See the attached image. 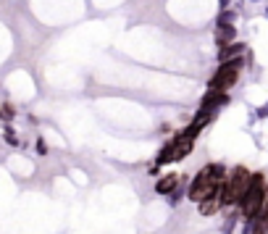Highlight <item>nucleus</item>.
<instances>
[{
	"mask_svg": "<svg viewBox=\"0 0 268 234\" xmlns=\"http://www.w3.org/2000/svg\"><path fill=\"white\" fill-rule=\"evenodd\" d=\"M221 103H226V95L224 92H208V95H205L203 97V108L205 111H213V105H221Z\"/></svg>",
	"mask_w": 268,
	"mask_h": 234,
	"instance_id": "8",
	"label": "nucleus"
},
{
	"mask_svg": "<svg viewBox=\"0 0 268 234\" xmlns=\"http://www.w3.org/2000/svg\"><path fill=\"white\" fill-rule=\"evenodd\" d=\"M5 140H8V145H19L16 134H13V129H5Z\"/></svg>",
	"mask_w": 268,
	"mask_h": 234,
	"instance_id": "10",
	"label": "nucleus"
},
{
	"mask_svg": "<svg viewBox=\"0 0 268 234\" xmlns=\"http://www.w3.org/2000/svg\"><path fill=\"white\" fill-rule=\"evenodd\" d=\"M218 208H221V195H218V192L213 195V198H208V200H203V203H200V213H203V216L216 213Z\"/></svg>",
	"mask_w": 268,
	"mask_h": 234,
	"instance_id": "6",
	"label": "nucleus"
},
{
	"mask_svg": "<svg viewBox=\"0 0 268 234\" xmlns=\"http://www.w3.org/2000/svg\"><path fill=\"white\" fill-rule=\"evenodd\" d=\"M0 118H3V121H11V118H13V108H11V105H0Z\"/></svg>",
	"mask_w": 268,
	"mask_h": 234,
	"instance_id": "9",
	"label": "nucleus"
},
{
	"mask_svg": "<svg viewBox=\"0 0 268 234\" xmlns=\"http://www.w3.org/2000/svg\"><path fill=\"white\" fill-rule=\"evenodd\" d=\"M263 184H266L263 182V174H252L247 192H244V198L239 200L242 213L247 218H255L260 213V205H263Z\"/></svg>",
	"mask_w": 268,
	"mask_h": 234,
	"instance_id": "1",
	"label": "nucleus"
},
{
	"mask_svg": "<svg viewBox=\"0 0 268 234\" xmlns=\"http://www.w3.org/2000/svg\"><path fill=\"white\" fill-rule=\"evenodd\" d=\"M242 50H244V45H239V42H234V45H224V48H221V53H218V61H221V63L239 61Z\"/></svg>",
	"mask_w": 268,
	"mask_h": 234,
	"instance_id": "4",
	"label": "nucleus"
},
{
	"mask_svg": "<svg viewBox=\"0 0 268 234\" xmlns=\"http://www.w3.org/2000/svg\"><path fill=\"white\" fill-rule=\"evenodd\" d=\"M192 145L195 142L189 137H184V134H179L174 142H168V147H171V161H181L184 155H189L192 153Z\"/></svg>",
	"mask_w": 268,
	"mask_h": 234,
	"instance_id": "3",
	"label": "nucleus"
},
{
	"mask_svg": "<svg viewBox=\"0 0 268 234\" xmlns=\"http://www.w3.org/2000/svg\"><path fill=\"white\" fill-rule=\"evenodd\" d=\"M216 40H218L221 45H232V40H234V27L221 24V27H218V32H216Z\"/></svg>",
	"mask_w": 268,
	"mask_h": 234,
	"instance_id": "7",
	"label": "nucleus"
},
{
	"mask_svg": "<svg viewBox=\"0 0 268 234\" xmlns=\"http://www.w3.org/2000/svg\"><path fill=\"white\" fill-rule=\"evenodd\" d=\"M239 69H242V61H232V63H221V69L213 74L210 79V92H224L239 79Z\"/></svg>",
	"mask_w": 268,
	"mask_h": 234,
	"instance_id": "2",
	"label": "nucleus"
},
{
	"mask_svg": "<svg viewBox=\"0 0 268 234\" xmlns=\"http://www.w3.org/2000/svg\"><path fill=\"white\" fill-rule=\"evenodd\" d=\"M176 184H179V179H176L174 174H168V176H163V179H160V182L155 184V192L168 195V192H174V190H176Z\"/></svg>",
	"mask_w": 268,
	"mask_h": 234,
	"instance_id": "5",
	"label": "nucleus"
},
{
	"mask_svg": "<svg viewBox=\"0 0 268 234\" xmlns=\"http://www.w3.org/2000/svg\"><path fill=\"white\" fill-rule=\"evenodd\" d=\"M37 150H40V155H45V153H48V145H45L42 140H37Z\"/></svg>",
	"mask_w": 268,
	"mask_h": 234,
	"instance_id": "11",
	"label": "nucleus"
}]
</instances>
